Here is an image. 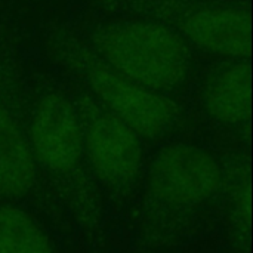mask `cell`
Instances as JSON below:
<instances>
[{"mask_svg": "<svg viewBox=\"0 0 253 253\" xmlns=\"http://www.w3.org/2000/svg\"><path fill=\"white\" fill-rule=\"evenodd\" d=\"M92 50L126 79L153 92L179 86L190 70V47L165 24L141 19L92 33Z\"/></svg>", "mask_w": 253, "mask_h": 253, "instance_id": "obj_1", "label": "cell"}, {"mask_svg": "<svg viewBox=\"0 0 253 253\" xmlns=\"http://www.w3.org/2000/svg\"><path fill=\"white\" fill-rule=\"evenodd\" d=\"M111 7L165 24L209 52L249 56L251 18L242 6L206 0H113Z\"/></svg>", "mask_w": 253, "mask_h": 253, "instance_id": "obj_2", "label": "cell"}, {"mask_svg": "<svg viewBox=\"0 0 253 253\" xmlns=\"http://www.w3.org/2000/svg\"><path fill=\"white\" fill-rule=\"evenodd\" d=\"M68 47V62L84 83L86 90L136 135L154 138L173 123L178 116L175 101L126 79L92 49L79 43Z\"/></svg>", "mask_w": 253, "mask_h": 253, "instance_id": "obj_3", "label": "cell"}, {"mask_svg": "<svg viewBox=\"0 0 253 253\" xmlns=\"http://www.w3.org/2000/svg\"><path fill=\"white\" fill-rule=\"evenodd\" d=\"M28 90V144L34 160L52 172H71L83 156V133L74 99L44 76Z\"/></svg>", "mask_w": 253, "mask_h": 253, "instance_id": "obj_4", "label": "cell"}, {"mask_svg": "<svg viewBox=\"0 0 253 253\" xmlns=\"http://www.w3.org/2000/svg\"><path fill=\"white\" fill-rule=\"evenodd\" d=\"M73 99L82 125L83 147L98 176L108 184L132 181L142 159L139 135L86 89Z\"/></svg>", "mask_w": 253, "mask_h": 253, "instance_id": "obj_5", "label": "cell"}, {"mask_svg": "<svg viewBox=\"0 0 253 253\" xmlns=\"http://www.w3.org/2000/svg\"><path fill=\"white\" fill-rule=\"evenodd\" d=\"M222 173L203 150L175 144L159 153L150 170V188L156 197L172 205H193L219 190Z\"/></svg>", "mask_w": 253, "mask_h": 253, "instance_id": "obj_6", "label": "cell"}, {"mask_svg": "<svg viewBox=\"0 0 253 253\" xmlns=\"http://www.w3.org/2000/svg\"><path fill=\"white\" fill-rule=\"evenodd\" d=\"M205 108L225 125H240L251 117V68L246 61L221 70L206 87Z\"/></svg>", "mask_w": 253, "mask_h": 253, "instance_id": "obj_7", "label": "cell"}, {"mask_svg": "<svg viewBox=\"0 0 253 253\" xmlns=\"http://www.w3.org/2000/svg\"><path fill=\"white\" fill-rule=\"evenodd\" d=\"M0 253H52V248L27 213L0 208Z\"/></svg>", "mask_w": 253, "mask_h": 253, "instance_id": "obj_8", "label": "cell"}]
</instances>
